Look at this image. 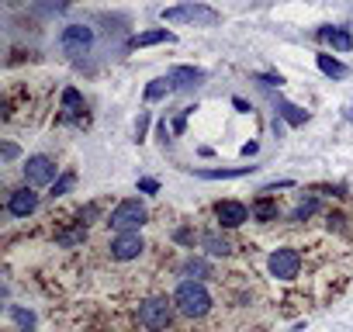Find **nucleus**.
<instances>
[{"instance_id":"aec40b11","label":"nucleus","mask_w":353,"mask_h":332,"mask_svg":"<svg viewBox=\"0 0 353 332\" xmlns=\"http://www.w3.org/2000/svg\"><path fill=\"white\" fill-rule=\"evenodd\" d=\"M170 90H173L170 76H159V80H152V83L145 87V101H159V97H166Z\"/></svg>"},{"instance_id":"6ab92c4d","label":"nucleus","mask_w":353,"mask_h":332,"mask_svg":"<svg viewBox=\"0 0 353 332\" xmlns=\"http://www.w3.org/2000/svg\"><path fill=\"white\" fill-rule=\"evenodd\" d=\"M184 277L188 280H205V277H212V267L205 260H188L184 263Z\"/></svg>"},{"instance_id":"dca6fc26","label":"nucleus","mask_w":353,"mask_h":332,"mask_svg":"<svg viewBox=\"0 0 353 332\" xmlns=\"http://www.w3.org/2000/svg\"><path fill=\"white\" fill-rule=\"evenodd\" d=\"M315 63H319V70H322L325 76H332V80H343V76L350 73L339 59H332V56H325V52H322V56H315Z\"/></svg>"},{"instance_id":"a878e982","label":"nucleus","mask_w":353,"mask_h":332,"mask_svg":"<svg viewBox=\"0 0 353 332\" xmlns=\"http://www.w3.org/2000/svg\"><path fill=\"white\" fill-rule=\"evenodd\" d=\"M70 4H73V0H39L42 11H66Z\"/></svg>"},{"instance_id":"a211bd4d","label":"nucleus","mask_w":353,"mask_h":332,"mask_svg":"<svg viewBox=\"0 0 353 332\" xmlns=\"http://www.w3.org/2000/svg\"><path fill=\"white\" fill-rule=\"evenodd\" d=\"M201 242H205V249H208L212 256H229V253H232V242L222 239V236H215V232H208Z\"/></svg>"},{"instance_id":"c85d7f7f","label":"nucleus","mask_w":353,"mask_h":332,"mask_svg":"<svg viewBox=\"0 0 353 332\" xmlns=\"http://www.w3.org/2000/svg\"><path fill=\"white\" fill-rule=\"evenodd\" d=\"M260 80H263V83H267V87H281V83H284V80H281V76H260Z\"/></svg>"},{"instance_id":"ddd939ff","label":"nucleus","mask_w":353,"mask_h":332,"mask_svg":"<svg viewBox=\"0 0 353 332\" xmlns=\"http://www.w3.org/2000/svg\"><path fill=\"white\" fill-rule=\"evenodd\" d=\"M159 42H176V35L173 32H166V28H152V32H139V35H132V49H145V45H159Z\"/></svg>"},{"instance_id":"412c9836","label":"nucleus","mask_w":353,"mask_h":332,"mask_svg":"<svg viewBox=\"0 0 353 332\" xmlns=\"http://www.w3.org/2000/svg\"><path fill=\"white\" fill-rule=\"evenodd\" d=\"M315 211H319V201H315V198H305V201H298V208H294L291 222H305V218H312Z\"/></svg>"},{"instance_id":"2eb2a0df","label":"nucleus","mask_w":353,"mask_h":332,"mask_svg":"<svg viewBox=\"0 0 353 332\" xmlns=\"http://www.w3.org/2000/svg\"><path fill=\"white\" fill-rule=\"evenodd\" d=\"M63 114L66 118H80L83 114V94L77 87H66L63 90Z\"/></svg>"},{"instance_id":"9b49d317","label":"nucleus","mask_w":353,"mask_h":332,"mask_svg":"<svg viewBox=\"0 0 353 332\" xmlns=\"http://www.w3.org/2000/svg\"><path fill=\"white\" fill-rule=\"evenodd\" d=\"M166 76H170L173 90H191V87L205 83V70H194V66H173Z\"/></svg>"},{"instance_id":"5701e85b","label":"nucleus","mask_w":353,"mask_h":332,"mask_svg":"<svg viewBox=\"0 0 353 332\" xmlns=\"http://www.w3.org/2000/svg\"><path fill=\"white\" fill-rule=\"evenodd\" d=\"M250 211H253V218H260V222H270V218H277V208H274L270 201H256Z\"/></svg>"},{"instance_id":"7c9ffc66","label":"nucleus","mask_w":353,"mask_h":332,"mask_svg":"<svg viewBox=\"0 0 353 332\" xmlns=\"http://www.w3.org/2000/svg\"><path fill=\"white\" fill-rule=\"evenodd\" d=\"M243 156H256V142H246L243 145Z\"/></svg>"},{"instance_id":"423d86ee","label":"nucleus","mask_w":353,"mask_h":332,"mask_svg":"<svg viewBox=\"0 0 353 332\" xmlns=\"http://www.w3.org/2000/svg\"><path fill=\"white\" fill-rule=\"evenodd\" d=\"M90 45H94V32L87 25H66L59 35V49L66 56H83V52H90Z\"/></svg>"},{"instance_id":"4be33fe9","label":"nucleus","mask_w":353,"mask_h":332,"mask_svg":"<svg viewBox=\"0 0 353 332\" xmlns=\"http://www.w3.org/2000/svg\"><path fill=\"white\" fill-rule=\"evenodd\" d=\"M73 184H77V174H63V177L52 184V198H63V194H70V191H73Z\"/></svg>"},{"instance_id":"c756f323","label":"nucleus","mask_w":353,"mask_h":332,"mask_svg":"<svg viewBox=\"0 0 353 332\" xmlns=\"http://www.w3.org/2000/svg\"><path fill=\"white\" fill-rule=\"evenodd\" d=\"M14 156H18V145L8 142V145H4V159H14Z\"/></svg>"},{"instance_id":"0eeeda50","label":"nucleus","mask_w":353,"mask_h":332,"mask_svg":"<svg viewBox=\"0 0 353 332\" xmlns=\"http://www.w3.org/2000/svg\"><path fill=\"white\" fill-rule=\"evenodd\" d=\"M267 267H270V273H274L277 280H294L298 270H301V256H298V249L284 246V249H274V253H270Z\"/></svg>"},{"instance_id":"1a4fd4ad","label":"nucleus","mask_w":353,"mask_h":332,"mask_svg":"<svg viewBox=\"0 0 353 332\" xmlns=\"http://www.w3.org/2000/svg\"><path fill=\"white\" fill-rule=\"evenodd\" d=\"M250 208L246 205H239V201H219L215 205V218L225 225V229H239L243 222H250Z\"/></svg>"},{"instance_id":"f3484780","label":"nucleus","mask_w":353,"mask_h":332,"mask_svg":"<svg viewBox=\"0 0 353 332\" xmlns=\"http://www.w3.org/2000/svg\"><path fill=\"white\" fill-rule=\"evenodd\" d=\"M277 111H281V118H284L288 125H305V121H308V111L298 107V104H291V101H281Z\"/></svg>"},{"instance_id":"cd10ccee","label":"nucleus","mask_w":353,"mask_h":332,"mask_svg":"<svg viewBox=\"0 0 353 332\" xmlns=\"http://www.w3.org/2000/svg\"><path fill=\"white\" fill-rule=\"evenodd\" d=\"M173 239H176V242H194V232H188V229H181V232H176Z\"/></svg>"},{"instance_id":"bb28decb","label":"nucleus","mask_w":353,"mask_h":332,"mask_svg":"<svg viewBox=\"0 0 353 332\" xmlns=\"http://www.w3.org/2000/svg\"><path fill=\"white\" fill-rule=\"evenodd\" d=\"M139 191H142V194H156V191H159V180H152V177H142V180H139Z\"/></svg>"},{"instance_id":"20e7f679","label":"nucleus","mask_w":353,"mask_h":332,"mask_svg":"<svg viewBox=\"0 0 353 332\" xmlns=\"http://www.w3.org/2000/svg\"><path fill=\"white\" fill-rule=\"evenodd\" d=\"M170 318H173V301H166V298H149L139 304V325L149 332H163L170 325Z\"/></svg>"},{"instance_id":"4468645a","label":"nucleus","mask_w":353,"mask_h":332,"mask_svg":"<svg viewBox=\"0 0 353 332\" xmlns=\"http://www.w3.org/2000/svg\"><path fill=\"white\" fill-rule=\"evenodd\" d=\"M256 166H236V170H194L205 180H236V177H250Z\"/></svg>"},{"instance_id":"39448f33","label":"nucleus","mask_w":353,"mask_h":332,"mask_svg":"<svg viewBox=\"0 0 353 332\" xmlns=\"http://www.w3.org/2000/svg\"><path fill=\"white\" fill-rule=\"evenodd\" d=\"M56 174H59V166H56L52 156H28V159H25V180H28V187L56 184V180H59Z\"/></svg>"},{"instance_id":"f8f14e48","label":"nucleus","mask_w":353,"mask_h":332,"mask_svg":"<svg viewBox=\"0 0 353 332\" xmlns=\"http://www.w3.org/2000/svg\"><path fill=\"white\" fill-rule=\"evenodd\" d=\"M319 39L329 42L336 52H350V49H353V35H350L346 28H332V25H325V28H319Z\"/></svg>"},{"instance_id":"393cba45","label":"nucleus","mask_w":353,"mask_h":332,"mask_svg":"<svg viewBox=\"0 0 353 332\" xmlns=\"http://www.w3.org/2000/svg\"><path fill=\"white\" fill-rule=\"evenodd\" d=\"M145 132H149V111H142V114H139V121H135V142H142V138H145Z\"/></svg>"},{"instance_id":"6e6552de","label":"nucleus","mask_w":353,"mask_h":332,"mask_svg":"<svg viewBox=\"0 0 353 332\" xmlns=\"http://www.w3.org/2000/svg\"><path fill=\"white\" fill-rule=\"evenodd\" d=\"M142 249H145V242H142L139 232H118L111 239V256L114 260H135V256H142Z\"/></svg>"},{"instance_id":"b1692460","label":"nucleus","mask_w":353,"mask_h":332,"mask_svg":"<svg viewBox=\"0 0 353 332\" xmlns=\"http://www.w3.org/2000/svg\"><path fill=\"white\" fill-rule=\"evenodd\" d=\"M11 315H14V318L21 322V329H25V332H32V329H35V318H32V315H28L25 308H11Z\"/></svg>"},{"instance_id":"f257e3e1","label":"nucleus","mask_w":353,"mask_h":332,"mask_svg":"<svg viewBox=\"0 0 353 332\" xmlns=\"http://www.w3.org/2000/svg\"><path fill=\"white\" fill-rule=\"evenodd\" d=\"M173 304L188 318H201V315L212 311V294H208V287L201 280H181L176 291H173Z\"/></svg>"},{"instance_id":"9d476101","label":"nucleus","mask_w":353,"mask_h":332,"mask_svg":"<svg viewBox=\"0 0 353 332\" xmlns=\"http://www.w3.org/2000/svg\"><path fill=\"white\" fill-rule=\"evenodd\" d=\"M35 208H39V194H35L32 187L11 191V198H8V211H11L14 218H28Z\"/></svg>"},{"instance_id":"7ed1b4c3","label":"nucleus","mask_w":353,"mask_h":332,"mask_svg":"<svg viewBox=\"0 0 353 332\" xmlns=\"http://www.w3.org/2000/svg\"><path fill=\"white\" fill-rule=\"evenodd\" d=\"M145 218H149L145 205H142L139 198H128V201H121V205L108 215V225H111L114 232H139V229L145 225Z\"/></svg>"},{"instance_id":"f03ea898","label":"nucleus","mask_w":353,"mask_h":332,"mask_svg":"<svg viewBox=\"0 0 353 332\" xmlns=\"http://www.w3.org/2000/svg\"><path fill=\"white\" fill-rule=\"evenodd\" d=\"M166 25H194V28H215L222 14L208 4H181V8H166L159 14Z\"/></svg>"}]
</instances>
